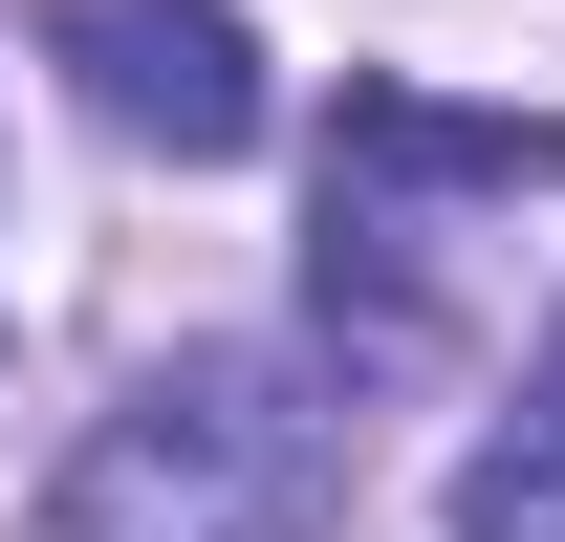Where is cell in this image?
Returning a JSON list of instances; mask_svg holds the SVG:
<instances>
[{
    "mask_svg": "<svg viewBox=\"0 0 565 542\" xmlns=\"http://www.w3.org/2000/svg\"><path fill=\"white\" fill-rule=\"evenodd\" d=\"M327 521V412L262 347H174L66 477H44V542H305Z\"/></svg>",
    "mask_w": 565,
    "mask_h": 542,
    "instance_id": "cell-1",
    "label": "cell"
},
{
    "mask_svg": "<svg viewBox=\"0 0 565 542\" xmlns=\"http://www.w3.org/2000/svg\"><path fill=\"white\" fill-rule=\"evenodd\" d=\"M565 174L544 109H435V87H349V131H327V304L414 347L435 326V217H522Z\"/></svg>",
    "mask_w": 565,
    "mask_h": 542,
    "instance_id": "cell-2",
    "label": "cell"
},
{
    "mask_svg": "<svg viewBox=\"0 0 565 542\" xmlns=\"http://www.w3.org/2000/svg\"><path fill=\"white\" fill-rule=\"evenodd\" d=\"M44 66H66L131 152H174V174H239L262 109H282L262 44H239V0H66V22H44Z\"/></svg>",
    "mask_w": 565,
    "mask_h": 542,
    "instance_id": "cell-3",
    "label": "cell"
},
{
    "mask_svg": "<svg viewBox=\"0 0 565 542\" xmlns=\"http://www.w3.org/2000/svg\"><path fill=\"white\" fill-rule=\"evenodd\" d=\"M457 542H565V347L522 369V412H500L479 456H457Z\"/></svg>",
    "mask_w": 565,
    "mask_h": 542,
    "instance_id": "cell-4",
    "label": "cell"
}]
</instances>
